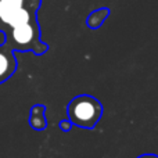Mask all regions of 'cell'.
<instances>
[{"mask_svg":"<svg viewBox=\"0 0 158 158\" xmlns=\"http://www.w3.org/2000/svg\"><path fill=\"white\" fill-rule=\"evenodd\" d=\"M42 0H0V31L7 33L15 27L38 21Z\"/></svg>","mask_w":158,"mask_h":158,"instance_id":"1","label":"cell"},{"mask_svg":"<svg viewBox=\"0 0 158 158\" xmlns=\"http://www.w3.org/2000/svg\"><path fill=\"white\" fill-rule=\"evenodd\" d=\"M67 114L72 125H77L82 129H93L101 119L103 106L93 96L81 94L71 100Z\"/></svg>","mask_w":158,"mask_h":158,"instance_id":"2","label":"cell"},{"mask_svg":"<svg viewBox=\"0 0 158 158\" xmlns=\"http://www.w3.org/2000/svg\"><path fill=\"white\" fill-rule=\"evenodd\" d=\"M6 43L18 52H33L35 54H43L47 52V44L40 40L38 21L10 29L6 33Z\"/></svg>","mask_w":158,"mask_h":158,"instance_id":"3","label":"cell"},{"mask_svg":"<svg viewBox=\"0 0 158 158\" xmlns=\"http://www.w3.org/2000/svg\"><path fill=\"white\" fill-rule=\"evenodd\" d=\"M17 69V60L10 44H0V85L14 75Z\"/></svg>","mask_w":158,"mask_h":158,"instance_id":"4","label":"cell"},{"mask_svg":"<svg viewBox=\"0 0 158 158\" xmlns=\"http://www.w3.org/2000/svg\"><path fill=\"white\" fill-rule=\"evenodd\" d=\"M44 110L43 106L38 104L31 110V115H29V125L32 126L36 131H43L46 129V117H44Z\"/></svg>","mask_w":158,"mask_h":158,"instance_id":"5","label":"cell"},{"mask_svg":"<svg viewBox=\"0 0 158 158\" xmlns=\"http://www.w3.org/2000/svg\"><path fill=\"white\" fill-rule=\"evenodd\" d=\"M108 14H110L108 8H100V10L93 11L86 19L87 27L92 28V29H97V28L101 27V24L106 21V18L108 17Z\"/></svg>","mask_w":158,"mask_h":158,"instance_id":"6","label":"cell"},{"mask_svg":"<svg viewBox=\"0 0 158 158\" xmlns=\"http://www.w3.org/2000/svg\"><path fill=\"white\" fill-rule=\"evenodd\" d=\"M60 126H61V129H63V131H69V129H71V126H72V122L71 121H63V122L60 123Z\"/></svg>","mask_w":158,"mask_h":158,"instance_id":"7","label":"cell"},{"mask_svg":"<svg viewBox=\"0 0 158 158\" xmlns=\"http://www.w3.org/2000/svg\"><path fill=\"white\" fill-rule=\"evenodd\" d=\"M137 158H158L157 154H142V156H139Z\"/></svg>","mask_w":158,"mask_h":158,"instance_id":"8","label":"cell"},{"mask_svg":"<svg viewBox=\"0 0 158 158\" xmlns=\"http://www.w3.org/2000/svg\"><path fill=\"white\" fill-rule=\"evenodd\" d=\"M6 43V33L0 31V44H4Z\"/></svg>","mask_w":158,"mask_h":158,"instance_id":"9","label":"cell"}]
</instances>
